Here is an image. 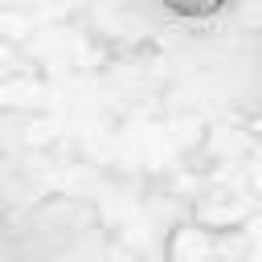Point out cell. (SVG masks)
Returning <instances> with one entry per match:
<instances>
[{
  "label": "cell",
  "mask_w": 262,
  "mask_h": 262,
  "mask_svg": "<svg viewBox=\"0 0 262 262\" xmlns=\"http://www.w3.org/2000/svg\"><path fill=\"white\" fill-rule=\"evenodd\" d=\"M221 4H225V0H164V8H168V12H176V16H188V20L213 16V12H221Z\"/></svg>",
  "instance_id": "1"
}]
</instances>
